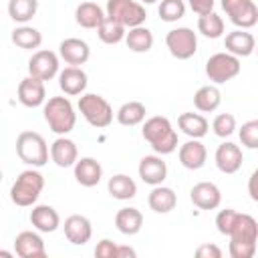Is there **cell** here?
<instances>
[{"instance_id": "ffe728a7", "label": "cell", "mask_w": 258, "mask_h": 258, "mask_svg": "<svg viewBox=\"0 0 258 258\" xmlns=\"http://www.w3.org/2000/svg\"><path fill=\"white\" fill-rule=\"evenodd\" d=\"M50 159L58 167H71V165H75V161L79 159L77 143L73 139H69L67 135H58L52 141V145H50Z\"/></svg>"}, {"instance_id": "7dc6e473", "label": "cell", "mask_w": 258, "mask_h": 258, "mask_svg": "<svg viewBox=\"0 0 258 258\" xmlns=\"http://www.w3.org/2000/svg\"><path fill=\"white\" fill-rule=\"evenodd\" d=\"M0 256H2V258H12L14 254H12L10 250H0Z\"/></svg>"}, {"instance_id": "30bf717a", "label": "cell", "mask_w": 258, "mask_h": 258, "mask_svg": "<svg viewBox=\"0 0 258 258\" xmlns=\"http://www.w3.org/2000/svg\"><path fill=\"white\" fill-rule=\"evenodd\" d=\"M58 54L42 48L28 58V75L38 81H50L58 75Z\"/></svg>"}, {"instance_id": "8fae6325", "label": "cell", "mask_w": 258, "mask_h": 258, "mask_svg": "<svg viewBox=\"0 0 258 258\" xmlns=\"http://www.w3.org/2000/svg\"><path fill=\"white\" fill-rule=\"evenodd\" d=\"M214 159H216V165L222 173H236L242 167L244 153H242L240 145H236L232 141H224L222 145H218Z\"/></svg>"}, {"instance_id": "d6a6232c", "label": "cell", "mask_w": 258, "mask_h": 258, "mask_svg": "<svg viewBox=\"0 0 258 258\" xmlns=\"http://www.w3.org/2000/svg\"><path fill=\"white\" fill-rule=\"evenodd\" d=\"M145 105L139 103V101H129V103H123L117 111V121L125 127H135L139 123H143L145 119Z\"/></svg>"}, {"instance_id": "ac0fdd59", "label": "cell", "mask_w": 258, "mask_h": 258, "mask_svg": "<svg viewBox=\"0 0 258 258\" xmlns=\"http://www.w3.org/2000/svg\"><path fill=\"white\" fill-rule=\"evenodd\" d=\"M64 236L71 244L75 246H85L91 236H93V226L89 222V218L81 216V214H73L64 220Z\"/></svg>"}, {"instance_id": "83f0119b", "label": "cell", "mask_w": 258, "mask_h": 258, "mask_svg": "<svg viewBox=\"0 0 258 258\" xmlns=\"http://www.w3.org/2000/svg\"><path fill=\"white\" fill-rule=\"evenodd\" d=\"M75 20L83 28H97L105 20V12L95 2H81L75 10Z\"/></svg>"}, {"instance_id": "4316f807", "label": "cell", "mask_w": 258, "mask_h": 258, "mask_svg": "<svg viewBox=\"0 0 258 258\" xmlns=\"http://www.w3.org/2000/svg\"><path fill=\"white\" fill-rule=\"evenodd\" d=\"M115 226L125 236H135L143 226V214L137 208H121L115 214Z\"/></svg>"}, {"instance_id": "b9f144b4", "label": "cell", "mask_w": 258, "mask_h": 258, "mask_svg": "<svg viewBox=\"0 0 258 258\" xmlns=\"http://www.w3.org/2000/svg\"><path fill=\"white\" fill-rule=\"evenodd\" d=\"M95 256H97V258H115V256H117V244L111 242L109 238H103V240L95 246Z\"/></svg>"}, {"instance_id": "ee69618b", "label": "cell", "mask_w": 258, "mask_h": 258, "mask_svg": "<svg viewBox=\"0 0 258 258\" xmlns=\"http://www.w3.org/2000/svg\"><path fill=\"white\" fill-rule=\"evenodd\" d=\"M187 4H189V8H191L198 16L214 10V0H187Z\"/></svg>"}, {"instance_id": "f546056e", "label": "cell", "mask_w": 258, "mask_h": 258, "mask_svg": "<svg viewBox=\"0 0 258 258\" xmlns=\"http://www.w3.org/2000/svg\"><path fill=\"white\" fill-rule=\"evenodd\" d=\"M220 103H222V93H220V89L214 87V85L200 87V89L196 91V95H194V105H196V109L202 111V113H212V111H216V109L220 107Z\"/></svg>"}, {"instance_id": "1f68e13d", "label": "cell", "mask_w": 258, "mask_h": 258, "mask_svg": "<svg viewBox=\"0 0 258 258\" xmlns=\"http://www.w3.org/2000/svg\"><path fill=\"white\" fill-rule=\"evenodd\" d=\"M10 40L18 46V48H24V50H32V48H38L42 44V34L34 28V26H28V24H20L18 28L12 30L10 34Z\"/></svg>"}, {"instance_id": "f1b7e54d", "label": "cell", "mask_w": 258, "mask_h": 258, "mask_svg": "<svg viewBox=\"0 0 258 258\" xmlns=\"http://www.w3.org/2000/svg\"><path fill=\"white\" fill-rule=\"evenodd\" d=\"M123 40H125L127 48L133 50V52H147L153 46V34L143 24L129 28V32H125V38Z\"/></svg>"}, {"instance_id": "60d3db41", "label": "cell", "mask_w": 258, "mask_h": 258, "mask_svg": "<svg viewBox=\"0 0 258 258\" xmlns=\"http://www.w3.org/2000/svg\"><path fill=\"white\" fill-rule=\"evenodd\" d=\"M236 214L238 212L232 210V208H226V210H220L218 212V216H216V228H218L220 234H224V236L230 234V228H232V224L236 220Z\"/></svg>"}, {"instance_id": "e575fe53", "label": "cell", "mask_w": 258, "mask_h": 258, "mask_svg": "<svg viewBox=\"0 0 258 258\" xmlns=\"http://www.w3.org/2000/svg\"><path fill=\"white\" fill-rule=\"evenodd\" d=\"M198 30L206 38H220L224 34V20L214 10L212 12H206V14H200V18H198Z\"/></svg>"}, {"instance_id": "5b68a950", "label": "cell", "mask_w": 258, "mask_h": 258, "mask_svg": "<svg viewBox=\"0 0 258 258\" xmlns=\"http://www.w3.org/2000/svg\"><path fill=\"white\" fill-rule=\"evenodd\" d=\"M79 111L81 115L87 119V123L91 127L97 129H105L111 125L113 121V107L109 105V101L97 93H85L79 99Z\"/></svg>"}, {"instance_id": "2e32d148", "label": "cell", "mask_w": 258, "mask_h": 258, "mask_svg": "<svg viewBox=\"0 0 258 258\" xmlns=\"http://www.w3.org/2000/svg\"><path fill=\"white\" fill-rule=\"evenodd\" d=\"M58 56L71 67H81V64H85L89 60L91 48H89V44L85 40L71 36V38H64L58 44Z\"/></svg>"}, {"instance_id": "484cf974", "label": "cell", "mask_w": 258, "mask_h": 258, "mask_svg": "<svg viewBox=\"0 0 258 258\" xmlns=\"http://www.w3.org/2000/svg\"><path fill=\"white\" fill-rule=\"evenodd\" d=\"M177 127L189 137V139H202L206 133H208V129H210V123H208V119L204 117V115H200V113H181L179 117H177Z\"/></svg>"}, {"instance_id": "836d02e7", "label": "cell", "mask_w": 258, "mask_h": 258, "mask_svg": "<svg viewBox=\"0 0 258 258\" xmlns=\"http://www.w3.org/2000/svg\"><path fill=\"white\" fill-rule=\"evenodd\" d=\"M36 10L38 0H8V16L18 24H26L28 20H32Z\"/></svg>"}, {"instance_id": "4fadbf2b", "label": "cell", "mask_w": 258, "mask_h": 258, "mask_svg": "<svg viewBox=\"0 0 258 258\" xmlns=\"http://www.w3.org/2000/svg\"><path fill=\"white\" fill-rule=\"evenodd\" d=\"M14 252L20 258H44L46 256L44 240L40 238V234L32 230H24L14 238Z\"/></svg>"}, {"instance_id": "e0dca14e", "label": "cell", "mask_w": 258, "mask_h": 258, "mask_svg": "<svg viewBox=\"0 0 258 258\" xmlns=\"http://www.w3.org/2000/svg\"><path fill=\"white\" fill-rule=\"evenodd\" d=\"M87 73L81 67H64L62 71H58V87L64 95L77 97L83 95L87 89Z\"/></svg>"}, {"instance_id": "8d00e7d4", "label": "cell", "mask_w": 258, "mask_h": 258, "mask_svg": "<svg viewBox=\"0 0 258 258\" xmlns=\"http://www.w3.org/2000/svg\"><path fill=\"white\" fill-rule=\"evenodd\" d=\"M157 12L163 22H177L179 18L185 16V2L183 0H161Z\"/></svg>"}, {"instance_id": "8992f818", "label": "cell", "mask_w": 258, "mask_h": 258, "mask_svg": "<svg viewBox=\"0 0 258 258\" xmlns=\"http://www.w3.org/2000/svg\"><path fill=\"white\" fill-rule=\"evenodd\" d=\"M105 16L123 24L125 28H133L145 22L147 12H145V6L135 0H107Z\"/></svg>"}, {"instance_id": "d4e9b609", "label": "cell", "mask_w": 258, "mask_h": 258, "mask_svg": "<svg viewBox=\"0 0 258 258\" xmlns=\"http://www.w3.org/2000/svg\"><path fill=\"white\" fill-rule=\"evenodd\" d=\"M147 204L155 214H167L177 206V196L171 187H165L159 183V185H153V189L149 191Z\"/></svg>"}, {"instance_id": "5bb4252c", "label": "cell", "mask_w": 258, "mask_h": 258, "mask_svg": "<svg viewBox=\"0 0 258 258\" xmlns=\"http://www.w3.org/2000/svg\"><path fill=\"white\" fill-rule=\"evenodd\" d=\"M18 101L28 109L44 105V101H46L44 81H38V79L30 77V75L26 79H22L20 85H18Z\"/></svg>"}, {"instance_id": "9a60e30c", "label": "cell", "mask_w": 258, "mask_h": 258, "mask_svg": "<svg viewBox=\"0 0 258 258\" xmlns=\"http://www.w3.org/2000/svg\"><path fill=\"white\" fill-rule=\"evenodd\" d=\"M224 46H226V52L238 56V58H244V56H250L256 48V38L252 32L244 30V28H238V30H232L226 34L224 38Z\"/></svg>"}, {"instance_id": "f6af8a7d", "label": "cell", "mask_w": 258, "mask_h": 258, "mask_svg": "<svg viewBox=\"0 0 258 258\" xmlns=\"http://www.w3.org/2000/svg\"><path fill=\"white\" fill-rule=\"evenodd\" d=\"M135 256H137V252L133 248H129V246H117V256L115 258H135Z\"/></svg>"}, {"instance_id": "ba28073f", "label": "cell", "mask_w": 258, "mask_h": 258, "mask_svg": "<svg viewBox=\"0 0 258 258\" xmlns=\"http://www.w3.org/2000/svg\"><path fill=\"white\" fill-rule=\"evenodd\" d=\"M165 46H167V50L171 52L173 58L187 60L198 50V36L191 28L179 26V28H173L165 34Z\"/></svg>"}, {"instance_id": "cb8c5ba5", "label": "cell", "mask_w": 258, "mask_h": 258, "mask_svg": "<svg viewBox=\"0 0 258 258\" xmlns=\"http://www.w3.org/2000/svg\"><path fill=\"white\" fill-rule=\"evenodd\" d=\"M230 240H244V242H258V222L250 214H236V220L230 228Z\"/></svg>"}, {"instance_id": "9c48e42d", "label": "cell", "mask_w": 258, "mask_h": 258, "mask_svg": "<svg viewBox=\"0 0 258 258\" xmlns=\"http://www.w3.org/2000/svg\"><path fill=\"white\" fill-rule=\"evenodd\" d=\"M222 8L238 28L248 30L258 22V8L252 0H222Z\"/></svg>"}, {"instance_id": "c3c4849f", "label": "cell", "mask_w": 258, "mask_h": 258, "mask_svg": "<svg viewBox=\"0 0 258 258\" xmlns=\"http://www.w3.org/2000/svg\"><path fill=\"white\" fill-rule=\"evenodd\" d=\"M143 4H153V2H157V0H141Z\"/></svg>"}, {"instance_id": "7bdbcfd3", "label": "cell", "mask_w": 258, "mask_h": 258, "mask_svg": "<svg viewBox=\"0 0 258 258\" xmlns=\"http://www.w3.org/2000/svg\"><path fill=\"white\" fill-rule=\"evenodd\" d=\"M198 258H222V250L216 244H202L196 250Z\"/></svg>"}, {"instance_id": "7402d4cb", "label": "cell", "mask_w": 258, "mask_h": 258, "mask_svg": "<svg viewBox=\"0 0 258 258\" xmlns=\"http://www.w3.org/2000/svg\"><path fill=\"white\" fill-rule=\"evenodd\" d=\"M75 179L83 187H95L103 177V167L95 157H81L75 161Z\"/></svg>"}, {"instance_id": "277c9868", "label": "cell", "mask_w": 258, "mask_h": 258, "mask_svg": "<svg viewBox=\"0 0 258 258\" xmlns=\"http://www.w3.org/2000/svg\"><path fill=\"white\" fill-rule=\"evenodd\" d=\"M16 155L30 167H42L48 161V145L36 131H22L16 137Z\"/></svg>"}, {"instance_id": "74e56055", "label": "cell", "mask_w": 258, "mask_h": 258, "mask_svg": "<svg viewBox=\"0 0 258 258\" xmlns=\"http://www.w3.org/2000/svg\"><path fill=\"white\" fill-rule=\"evenodd\" d=\"M212 129H214V133H216L218 137L226 139V137H230V135L236 131V117H234L232 113H220V115H216V119L212 121Z\"/></svg>"}, {"instance_id": "603a6c76", "label": "cell", "mask_w": 258, "mask_h": 258, "mask_svg": "<svg viewBox=\"0 0 258 258\" xmlns=\"http://www.w3.org/2000/svg\"><path fill=\"white\" fill-rule=\"evenodd\" d=\"M30 224L38 232H42V234H52L60 226V216H58V212L52 206L40 204V206H34L32 208V212H30Z\"/></svg>"}, {"instance_id": "3957f363", "label": "cell", "mask_w": 258, "mask_h": 258, "mask_svg": "<svg viewBox=\"0 0 258 258\" xmlns=\"http://www.w3.org/2000/svg\"><path fill=\"white\" fill-rule=\"evenodd\" d=\"M42 189H44L42 173L36 171L34 167L32 169H24L16 177L12 187H10V200H12V204H16L20 208H28V206L36 204V200L42 194Z\"/></svg>"}, {"instance_id": "44dd1931", "label": "cell", "mask_w": 258, "mask_h": 258, "mask_svg": "<svg viewBox=\"0 0 258 258\" xmlns=\"http://www.w3.org/2000/svg\"><path fill=\"white\" fill-rule=\"evenodd\" d=\"M179 163L185 167V169H200L206 165V159H208V149L206 145L200 141V139H189L185 141L181 147H179Z\"/></svg>"}, {"instance_id": "d6986e66", "label": "cell", "mask_w": 258, "mask_h": 258, "mask_svg": "<svg viewBox=\"0 0 258 258\" xmlns=\"http://www.w3.org/2000/svg\"><path fill=\"white\" fill-rule=\"evenodd\" d=\"M137 171H139V177L149 185H159L167 177V165L161 159V155H157V153L155 155H145L139 161Z\"/></svg>"}, {"instance_id": "f35d334b", "label": "cell", "mask_w": 258, "mask_h": 258, "mask_svg": "<svg viewBox=\"0 0 258 258\" xmlns=\"http://www.w3.org/2000/svg\"><path fill=\"white\" fill-rule=\"evenodd\" d=\"M238 135H240V141H242L244 147L256 149V147H258V121H256V119L246 121V123L240 127Z\"/></svg>"}, {"instance_id": "6da1fadb", "label": "cell", "mask_w": 258, "mask_h": 258, "mask_svg": "<svg viewBox=\"0 0 258 258\" xmlns=\"http://www.w3.org/2000/svg\"><path fill=\"white\" fill-rule=\"evenodd\" d=\"M141 135L157 155H169L177 149V133H175L171 121L163 115L149 117L143 123Z\"/></svg>"}, {"instance_id": "52a82bcc", "label": "cell", "mask_w": 258, "mask_h": 258, "mask_svg": "<svg viewBox=\"0 0 258 258\" xmlns=\"http://www.w3.org/2000/svg\"><path fill=\"white\" fill-rule=\"evenodd\" d=\"M240 58L230 54V52H216L208 58L206 62V75L212 83L216 85H222L226 81H232L234 77L240 75Z\"/></svg>"}, {"instance_id": "bcb514c9", "label": "cell", "mask_w": 258, "mask_h": 258, "mask_svg": "<svg viewBox=\"0 0 258 258\" xmlns=\"http://www.w3.org/2000/svg\"><path fill=\"white\" fill-rule=\"evenodd\" d=\"M254 181H256V171L250 175V185H248V189H250V198L256 202L258 200V194H256V187H254Z\"/></svg>"}, {"instance_id": "7c38bea8", "label": "cell", "mask_w": 258, "mask_h": 258, "mask_svg": "<svg viewBox=\"0 0 258 258\" xmlns=\"http://www.w3.org/2000/svg\"><path fill=\"white\" fill-rule=\"evenodd\" d=\"M189 200L200 210H216L222 204V191L212 181H200L191 187Z\"/></svg>"}, {"instance_id": "d590c367", "label": "cell", "mask_w": 258, "mask_h": 258, "mask_svg": "<svg viewBox=\"0 0 258 258\" xmlns=\"http://www.w3.org/2000/svg\"><path fill=\"white\" fill-rule=\"evenodd\" d=\"M125 32H127V28H125L123 24H119V22L107 18V16H105V20L97 26V34H99V38H101L105 44H119V42L125 38Z\"/></svg>"}, {"instance_id": "4dcf8cb0", "label": "cell", "mask_w": 258, "mask_h": 258, "mask_svg": "<svg viewBox=\"0 0 258 258\" xmlns=\"http://www.w3.org/2000/svg\"><path fill=\"white\" fill-rule=\"evenodd\" d=\"M107 189H109V194L115 198V200H131V198H135V194H137V183L133 181V177H129L127 173H117V175H113L111 179H109V183H107Z\"/></svg>"}, {"instance_id": "681fc988", "label": "cell", "mask_w": 258, "mask_h": 258, "mask_svg": "<svg viewBox=\"0 0 258 258\" xmlns=\"http://www.w3.org/2000/svg\"><path fill=\"white\" fill-rule=\"evenodd\" d=\"M0 181H2V169H0Z\"/></svg>"}, {"instance_id": "ab89813d", "label": "cell", "mask_w": 258, "mask_h": 258, "mask_svg": "<svg viewBox=\"0 0 258 258\" xmlns=\"http://www.w3.org/2000/svg\"><path fill=\"white\" fill-rule=\"evenodd\" d=\"M256 254V242L230 240V256L232 258H252Z\"/></svg>"}, {"instance_id": "7a4b0ae2", "label": "cell", "mask_w": 258, "mask_h": 258, "mask_svg": "<svg viewBox=\"0 0 258 258\" xmlns=\"http://www.w3.org/2000/svg\"><path fill=\"white\" fill-rule=\"evenodd\" d=\"M44 121L48 123L50 131L56 135H67L75 129L77 123V113L73 103L67 97H50L44 101Z\"/></svg>"}]
</instances>
